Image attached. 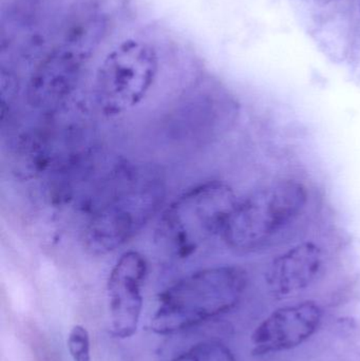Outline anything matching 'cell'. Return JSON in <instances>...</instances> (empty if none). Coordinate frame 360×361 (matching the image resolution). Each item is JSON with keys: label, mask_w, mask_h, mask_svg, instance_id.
Segmentation results:
<instances>
[{"label": "cell", "mask_w": 360, "mask_h": 361, "mask_svg": "<svg viewBox=\"0 0 360 361\" xmlns=\"http://www.w3.org/2000/svg\"><path fill=\"white\" fill-rule=\"evenodd\" d=\"M239 200L222 180H206L190 187L162 214L156 233L167 252L186 259L223 235Z\"/></svg>", "instance_id": "cell-1"}, {"label": "cell", "mask_w": 360, "mask_h": 361, "mask_svg": "<svg viewBox=\"0 0 360 361\" xmlns=\"http://www.w3.org/2000/svg\"><path fill=\"white\" fill-rule=\"evenodd\" d=\"M165 187L156 176H135L91 216L84 233L86 250L95 256L126 245L162 207Z\"/></svg>", "instance_id": "cell-4"}, {"label": "cell", "mask_w": 360, "mask_h": 361, "mask_svg": "<svg viewBox=\"0 0 360 361\" xmlns=\"http://www.w3.org/2000/svg\"><path fill=\"white\" fill-rule=\"evenodd\" d=\"M148 263L141 252H125L116 261L108 279V297L114 334L128 338L135 334L143 307L142 288Z\"/></svg>", "instance_id": "cell-7"}, {"label": "cell", "mask_w": 360, "mask_h": 361, "mask_svg": "<svg viewBox=\"0 0 360 361\" xmlns=\"http://www.w3.org/2000/svg\"><path fill=\"white\" fill-rule=\"evenodd\" d=\"M325 252L312 241L302 242L272 261L266 281L276 298H289L310 288L323 273Z\"/></svg>", "instance_id": "cell-8"}, {"label": "cell", "mask_w": 360, "mask_h": 361, "mask_svg": "<svg viewBox=\"0 0 360 361\" xmlns=\"http://www.w3.org/2000/svg\"><path fill=\"white\" fill-rule=\"evenodd\" d=\"M175 361H235V358L224 345L205 343L184 354Z\"/></svg>", "instance_id": "cell-9"}, {"label": "cell", "mask_w": 360, "mask_h": 361, "mask_svg": "<svg viewBox=\"0 0 360 361\" xmlns=\"http://www.w3.org/2000/svg\"><path fill=\"white\" fill-rule=\"evenodd\" d=\"M306 203L308 191L296 180H277L261 187L239 200L222 240L235 252H258L297 220Z\"/></svg>", "instance_id": "cell-3"}, {"label": "cell", "mask_w": 360, "mask_h": 361, "mask_svg": "<svg viewBox=\"0 0 360 361\" xmlns=\"http://www.w3.org/2000/svg\"><path fill=\"white\" fill-rule=\"evenodd\" d=\"M156 51L145 42L127 39L108 53L97 71L95 102L99 111L116 118L145 99L158 75Z\"/></svg>", "instance_id": "cell-5"}, {"label": "cell", "mask_w": 360, "mask_h": 361, "mask_svg": "<svg viewBox=\"0 0 360 361\" xmlns=\"http://www.w3.org/2000/svg\"><path fill=\"white\" fill-rule=\"evenodd\" d=\"M68 348L73 361H91L90 337L88 331L82 326L72 329L68 338Z\"/></svg>", "instance_id": "cell-10"}, {"label": "cell", "mask_w": 360, "mask_h": 361, "mask_svg": "<svg viewBox=\"0 0 360 361\" xmlns=\"http://www.w3.org/2000/svg\"><path fill=\"white\" fill-rule=\"evenodd\" d=\"M323 317V309L315 301L280 307L254 331L252 352L263 356L295 349L317 332Z\"/></svg>", "instance_id": "cell-6"}, {"label": "cell", "mask_w": 360, "mask_h": 361, "mask_svg": "<svg viewBox=\"0 0 360 361\" xmlns=\"http://www.w3.org/2000/svg\"><path fill=\"white\" fill-rule=\"evenodd\" d=\"M247 286V273L239 267L196 271L163 293L154 330L169 334L228 313L240 302Z\"/></svg>", "instance_id": "cell-2"}]
</instances>
